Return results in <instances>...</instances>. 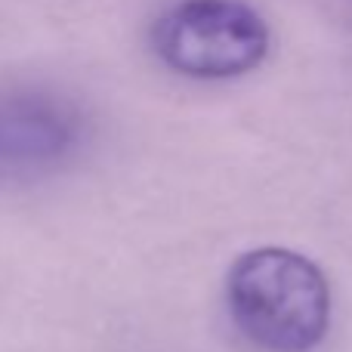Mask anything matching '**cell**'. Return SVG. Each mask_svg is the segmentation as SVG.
Wrapping results in <instances>:
<instances>
[{"label": "cell", "instance_id": "obj_1", "mask_svg": "<svg viewBox=\"0 0 352 352\" xmlns=\"http://www.w3.org/2000/svg\"><path fill=\"white\" fill-rule=\"evenodd\" d=\"M229 312L244 337L272 352H306L331 322V291L309 256L256 248L238 256L226 278Z\"/></svg>", "mask_w": 352, "mask_h": 352}, {"label": "cell", "instance_id": "obj_2", "mask_svg": "<svg viewBox=\"0 0 352 352\" xmlns=\"http://www.w3.org/2000/svg\"><path fill=\"white\" fill-rule=\"evenodd\" d=\"M269 25L241 0H182L158 19L152 47L173 72L201 80L248 74L269 53Z\"/></svg>", "mask_w": 352, "mask_h": 352}]
</instances>
